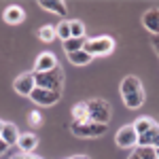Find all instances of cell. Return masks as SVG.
I'll list each match as a JSON object with an SVG mask.
<instances>
[{"mask_svg":"<svg viewBox=\"0 0 159 159\" xmlns=\"http://www.w3.org/2000/svg\"><path fill=\"white\" fill-rule=\"evenodd\" d=\"M119 91H121L123 104L129 110H136V108H140V106L144 104V98H147V96H144V87L140 83V79L134 76V74H127V76L123 79Z\"/></svg>","mask_w":159,"mask_h":159,"instance_id":"obj_1","label":"cell"},{"mask_svg":"<svg viewBox=\"0 0 159 159\" xmlns=\"http://www.w3.org/2000/svg\"><path fill=\"white\" fill-rule=\"evenodd\" d=\"M34 74V85L40 89H47V91H55L61 93V87H64V72L61 68H53L49 72H32Z\"/></svg>","mask_w":159,"mask_h":159,"instance_id":"obj_2","label":"cell"},{"mask_svg":"<svg viewBox=\"0 0 159 159\" xmlns=\"http://www.w3.org/2000/svg\"><path fill=\"white\" fill-rule=\"evenodd\" d=\"M87 106V119L93 123H102V125H108L110 117H112V108L106 100L102 98H93L85 102Z\"/></svg>","mask_w":159,"mask_h":159,"instance_id":"obj_3","label":"cell"},{"mask_svg":"<svg viewBox=\"0 0 159 159\" xmlns=\"http://www.w3.org/2000/svg\"><path fill=\"white\" fill-rule=\"evenodd\" d=\"M70 132L76 138H100L106 134V125L102 123H93L85 119V121H72L70 123Z\"/></svg>","mask_w":159,"mask_h":159,"instance_id":"obj_4","label":"cell"},{"mask_svg":"<svg viewBox=\"0 0 159 159\" xmlns=\"http://www.w3.org/2000/svg\"><path fill=\"white\" fill-rule=\"evenodd\" d=\"M83 51L89 53L91 57H98V55H110L115 51V40L110 36H96V38H87Z\"/></svg>","mask_w":159,"mask_h":159,"instance_id":"obj_5","label":"cell"},{"mask_svg":"<svg viewBox=\"0 0 159 159\" xmlns=\"http://www.w3.org/2000/svg\"><path fill=\"white\" fill-rule=\"evenodd\" d=\"M115 142L119 148H134L138 147V134H136L134 125H123L121 129L115 134Z\"/></svg>","mask_w":159,"mask_h":159,"instance_id":"obj_6","label":"cell"},{"mask_svg":"<svg viewBox=\"0 0 159 159\" xmlns=\"http://www.w3.org/2000/svg\"><path fill=\"white\" fill-rule=\"evenodd\" d=\"M61 93H55V91H47V89H40V87H34V91L30 93V100L38 104V106H53L60 102Z\"/></svg>","mask_w":159,"mask_h":159,"instance_id":"obj_7","label":"cell"},{"mask_svg":"<svg viewBox=\"0 0 159 159\" xmlns=\"http://www.w3.org/2000/svg\"><path fill=\"white\" fill-rule=\"evenodd\" d=\"M34 74L32 72H24L19 74L17 79H15V83H13V89L19 93V96H28L30 98V93L34 91Z\"/></svg>","mask_w":159,"mask_h":159,"instance_id":"obj_8","label":"cell"},{"mask_svg":"<svg viewBox=\"0 0 159 159\" xmlns=\"http://www.w3.org/2000/svg\"><path fill=\"white\" fill-rule=\"evenodd\" d=\"M53 68H57V57L55 53L51 51H43L36 57V64H34V72H49Z\"/></svg>","mask_w":159,"mask_h":159,"instance_id":"obj_9","label":"cell"},{"mask_svg":"<svg viewBox=\"0 0 159 159\" xmlns=\"http://www.w3.org/2000/svg\"><path fill=\"white\" fill-rule=\"evenodd\" d=\"M2 19H4L7 24H11V25H17V24H21V21L25 19V11L19 7V4H11V7L4 9Z\"/></svg>","mask_w":159,"mask_h":159,"instance_id":"obj_10","label":"cell"},{"mask_svg":"<svg viewBox=\"0 0 159 159\" xmlns=\"http://www.w3.org/2000/svg\"><path fill=\"white\" fill-rule=\"evenodd\" d=\"M142 25L147 28L153 36L159 34V9H151L142 15Z\"/></svg>","mask_w":159,"mask_h":159,"instance_id":"obj_11","label":"cell"},{"mask_svg":"<svg viewBox=\"0 0 159 159\" xmlns=\"http://www.w3.org/2000/svg\"><path fill=\"white\" fill-rule=\"evenodd\" d=\"M138 147H153V148H159V125L155 123L147 134L138 136Z\"/></svg>","mask_w":159,"mask_h":159,"instance_id":"obj_12","label":"cell"},{"mask_svg":"<svg viewBox=\"0 0 159 159\" xmlns=\"http://www.w3.org/2000/svg\"><path fill=\"white\" fill-rule=\"evenodd\" d=\"M0 140H4L7 147L17 144V140H19V129H17V125H15V123H7V121H4L2 132H0Z\"/></svg>","mask_w":159,"mask_h":159,"instance_id":"obj_13","label":"cell"},{"mask_svg":"<svg viewBox=\"0 0 159 159\" xmlns=\"http://www.w3.org/2000/svg\"><path fill=\"white\" fill-rule=\"evenodd\" d=\"M38 4H40V9L53 13V15H60V17H66V13H68L66 2H61V0H40Z\"/></svg>","mask_w":159,"mask_h":159,"instance_id":"obj_14","label":"cell"},{"mask_svg":"<svg viewBox=\"0 0 159 159\" xmlns=\"http://www.w3.org/2000/svg\"><path fill=\"white\" fill-rule=\"evenodd\" d=\"M17 144L24 151V155H30V153H34V148L38 147V138L34 134H19Z\"/></svg>","mask_w":159,"mask_h":159,"instance_id":"obj_15","label":"cell"},{"mask_svg":"<svg viewBox=\"0 0 159 159\" xmlns=\"http://www.w3.org/2000/svg\"><path fill=\"white\" fill-rule=\"evenodd\" d=\"M68 60H70V64H74V66H87V64H91L93 57L81 49V51H74V53H68Z\"/></svg>","mask_w":159,"mask_h":159,"instance_id":"obj_16","label":"cell"},{"mask_svg":"<svg viewBox=\"0 0 159 159\" xmlns=\"http://www.w3.org/2000/svg\"><path fill=\"white\" fill-rule=\"evenodd\" d=\"M132 125H134L136 134H138V136H142V134H147L148 129H151V127L155 125V121H153L151 117H140V119H138L136 123H132Z\"/></svg>","mask_w":159,"mask_h":159,"instance_id":"obj_17","label":"cell"},{"mask_svg":"<svg viewBox=\"0 0 159 159\" xmlns=\"http://www.w3.org/2000/svg\"><path fill=\"white\" fill-rule=\"evenodd\" d=\"M55 36L60 38L61 43H66L70 38V21L68 19H61L60 24L55 25Z\"/></svg>","mask_w":159,"mask_h":159,"instance_id":"obj_18","label":"cell"},{"mask_svg":"<svg viewBox=\"0 0 159 159\" xmlns=\"http://www.w3.org/2000/svg\"><path fill=\"white\" fill-rule=\"evenodd\" d=\"M85 40H87V36L85 38H68V40L64 43V51H66V55H68V53H74V51H81V49H83V45H85Z\"/></svg>","mask_w":159,"mask_h":159,"instance_id":"obj_19","label":"cell"},{"mask_svg":"<svg viewBox=\"0 0 159 159\" xmlns=\"http://www.w3.org/2000/svg\"><path fill=\"white\" fill-rule=\"evenodd\" d=\"M38 38L43 43H53V38H57L55 36V25H43L38 30Z\"/></svg>","mask_w":159,"mask_h":159,"instance_id":"obj_20","label":"cell"},{"mask_svg":"<svg viewBox=\"0 0 159 159\" xmlns=\"http://www.w3.org/2000/svg\"><path fill=\"white\" fill-rule=\"evenodd\" d=\"M70 38H85V25L79 19L70 21Z\"/></svg>","mask_w":159,"mask_h":159,"instance_id":"obj_21","label":"cell"},{"mask_svg":"<svg viewBox=\"0 0 159 159\" xmlns=\"http://www.w3.org/2000/svg\"><path fill=\"white\" fill-rule=\"evenodd\" d=\"M85 119H87V106H85V102L74 104V108H72V121H85Z\"/></svg>","mask_w":159,"mask_h":159,"instance_id":"obj_22","label":"cell"},{"mask_svg":"<svg viewBox=\"0 0 159 159\" xmlns=\"http://www.w3.org/2000/svg\"><path fill=\"white\" fill-rule=\"evenodd\" d=\"M134 153H136L140 159H157V155H155V148H153V147H136Z\"/></svg>","mask_w":159,"mask_h":159,"instance_id":"obj_23","label":"cell"},{"mask_svg":"<svg viewBox=\"0 0 159 159\" xmlns=\"http://www.w3.org/2000/svg\"><path fill=\"white\" fill-rule=\"evenodd\" d=\"M40 121H43V117H40L38 110H32V112L28 115V123H30V125H40Z\"/></svg>","mask_w":159,"mask_h":159,"instance_id":"obj_24","label":"cell"},{"mask_svg":"<svg viewBox=\"0 0 159 159\" xmlns=\"http://www.w3.org/2000/svg\"><path fill=\"white\" fill-rule=\"evenodd\" d=\"M151 45H153V49H155V51L159 53V34H157V36H153V40H151Z\"/></svg>","mask_w":159,"mask_h":159,"instance_id":"obj_25","label":"cell"},{"mask_svg":"<svg viewBox=\"0 0 159 159\" xmlns=\"http://www.w3.org/2000/svg\"><path fill=\"white\" fill-rule=\"evenodd\" d=\"M7 148H9V147H7V142H4V140H0V155H2Z\"/></svg>","mask_w":159,"mask_h":159,"instance_id":"obj_26","label":"cell"},{"mask_svg":"<svg viewBox=\"0 0 159 159\" xmlns=\"http://www.w3.org/2000/svg\"><path fill=\"white\" fill-rule=\"evenodd\" d=\"M25 159H43V157H38V155H34V153H30V155H25Z\"/></svg>","mask_w":159,"mask_h":159,"instance_id":"obj_27","label":"cell"},{"mask_svg":"<svg viewBox=\"0 0 159 159\" xmlns=\"http://www.w3.org/2000/svg\"><path fill=\"white\" fill-rule=\"evenodd\" d=\"M70 159H89V157H87V155H72Z\"/></svg>","mask_w":159,"mask_h":159,"instance_id":"obj_28","label":"cell"},{"mask_svg":"<svg viewBox=\"0 0 159 159\" xmlns=\"http://www.w3.org/2000/svg\"><path fill=\"white\" fill-rule=\"evenodd\" d=\"M11 159H25V155H24V153H21V155H13Z\"/></svg>","mask_w":159,"mask_h":159,"instance_id":"obj_29","label":"cell"},{"mask_svg":"<svg viewBox=\"0 0 159 159\" xmlns=\"http://www.w3.org/2000/svg\"><path fill=\"white\" fill-rule=\"evenodd\" d=\"M127 159H140V157H138L136 153H132V155H129V157H127Z\"/></svg>","mask_w":159,"mask_h":159,"instance_id":"obj_30","label":"cell"},{"mask_svg":"<svg viewBox=\"0 0 159 159\" xmlns=\"http://www.w3.org/2000/svg\"><path fill=\"white\" fill-rule=\"evenodd\" d=\"M155 155H157V159H159V148H155Z\"/></svg>","mask_w":159,"mask_h":159,"instance_id":"obj_31","label":"cell"},{"mask_svg":"<svg viewBox=\"0 0 159 159\" xmlns=\"http://www.w3.org/2000/svg\"><path fill=\"white\" fill-rule=\"evenodd\" d=\"M2 125H4V121H0V132H2Z\"/></svg>","mask_w":159,"mask_h":159,"instance_id":"obj_32","label":"cell"}]
</instances>
